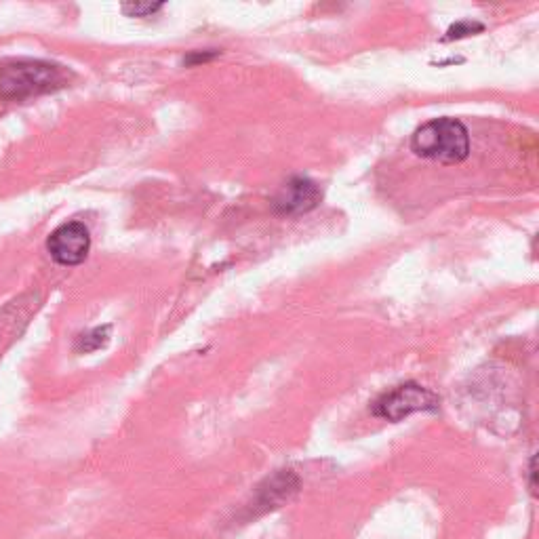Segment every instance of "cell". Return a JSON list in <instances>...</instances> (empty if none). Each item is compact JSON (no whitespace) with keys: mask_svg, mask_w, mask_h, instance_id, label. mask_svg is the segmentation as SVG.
I'll return each instance as SVG.
<instances>
[{"mask_svg":"<svg viewBox=\"0 0 539 539\" xmlns=\"http://www.w3.org/2000/svg\"><path fill=\"white\" fill-rule=\"evenodd\" d=\"M411 150L428 161L455 165L468 158L470 135L455 118H434L413 133Z\"/></svg>","mask_w":539,"mask_h":539,"instance_id":"obj_1","label":"cell"},{"mask_svg":"<svg viewBox=\"0 0 539 539\" xmlns=\"http://www.w3.org/2000/svg\"><path fill=\"white\" fill-rule=\"evenodd\" d=\"M62 85V72L57 66L43 62H22L0 72V95L30 97L47 93Z\"/></svg>","mask_w":539,"mask_h":539,"instance_id":"obj_2","label":"cell"},{"mask_svg":"<svg viewBox=\"0 0 539 539\" xmlns=\"http://www.w3.org/2000/svg\"><path fill=\"white\" fill-rule=\"evenodd\" d=\"M438 407V398L417 384H403L386 394H382L373 405V413L384 417L388 422H401L417 411H434Z\"/></svg>","mask_w":539,"mask_h":539,"instance_id":"obj_3","label":"cell"},{"mask_svg":"<svg viewBox=\"0 0 539 539\" xmlns=\"http://www.w3.org/2000/svg\"><path fill=\"white\" fill-rule=\"evenodd\" d=\"M47 249L57 264L62 266H78L83 264L89 249H91V236L85 224L70 222L59 226L47 241Z\"/></svg>","mask_w":539,"mask_h":539,"instance_id":"obj_4","label":"cell"},{"mask_svg":"<svg viewBox=\"0 0 539 539\" xmlns=\"http://www.w3.org/2000/svg\"><path fill=\"white\" fill-rule=\"evenodd\" d=\"M323 201V192L308 177H293L276 192L272 207L276 213L299 215L316 209Z\"/></svg>","mask_w":539,"mask_h":539,"instance_id":"obj_5","label":"cell"},{"mask_svg":"<svg viewBox=\"0 0 539 539\" xmlns=\"http://www.w3.org/2000/svg\"><path fill=\"white\" fill-rule=\"evenodd\" d=\"M108 335H110V327H97L91 333L78 339L76 348H78V352H93V350L104 348L108 342Z\"/></svg>","mask_w":539,"mask_h":539,"instance_id":"obj_6","label":"cell"},{"mask_svg":"<svg viewBox=\"0 0 539 539\" xmlns=\"http://www.w3.org/2000/svg\"><path fill=\"white\" fill-rule=\"evenodd\" d=\"M478 30H483L481 24H470V22H464V24H457L453 26L447 36H445V41H453V38H462V36H468L472 32H478Z\"/></svg>","mask_w":539,"mask_h":539,"instance_id":"obj_7","label":"cell"},{"mask_svg":"<svg viewBox=\"0 0 539 539\" xmlns=\"http://www.w3.org/2000/svg\"><path fill=\"white\" fill-rule=\"evenodd\" d=\"M123 9L131 17H148V15H154L156 11H161L163 5H139V3H135V5H125Z\"/></svg>","mask_w":539,"mask_h":539,"instance_id":"obj_8","label":"cell"},{"mask_svg":"<svg viewBox=\"0 0 539 539\" xmlns=\"http://www.w3.org/2000/svg\"><path fill=\"white\" fill-rule=\"evenodd\" d=\"M217 55V51H209V53H192L186 62L188 64H201V62H209V59H213Z\"/></svg>","mask_w":539,"mask_h":539,"instance_id":"obj_9","label":"cell"},{"mask_svg":"<svg viewBox=\"0 0 539 539\" xmlns=\"http://www.w3.org/2000/svg\"><path fill=\"white\" fill-rule=\"evenodd\" d=\"M537 457H531V468H529V487H531V493L537 491Z\"/></svg>","mask_w":539,"mask_h":539,"instance_id":"obj_10","label":"cell"}]
</instances>
